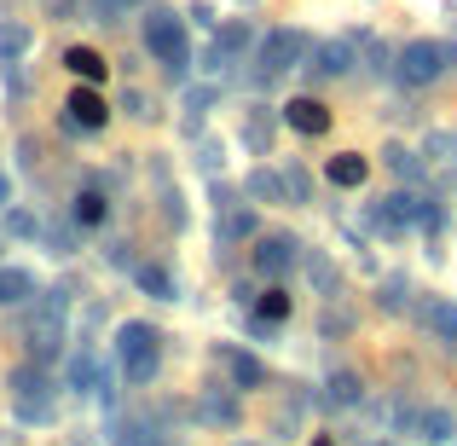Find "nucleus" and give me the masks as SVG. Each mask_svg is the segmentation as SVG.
<instances>
[{
  "mask_svg": "<svg viewBox=\"0 0 457 446\" xmlns=\"http://www.w3.org/2000/svg\"><path fill=\"white\" fill-rule=\"evenodd\" d=\"M446 64H452L446 41H405L400 58H394V76H400L405 88H435V81L446 76Z\"/></svg>",
  "mask_w": 457,
  "mask_h": 446,
  "instance_id": "obj_4",
  "label": "nucleus"
},
{
  "mask_svg": "<svg viewBox=\"0 0 457 446\" xmlns=\"http://www.w3.org/2000/svg\"><path fill=\"white\" fill-rule=\"evenodd\" d=\"M307 58H312V41H307L302 29H272V35H261V41H255V81L267 88L272 76L307 64Z\"/></svg>",
  "mask_w": 457,
  "mask_h": 446,
  "instance_id": "obj_3",
  "label": "nucleus"
},
{
  "mask_svg": "<svg viewBox=\"0 0 457 446\" xmlns=\"http://www.w3.org/2000/svg\"><path fill=\"white\" fill-rule=\"evenodd\" d=\"M64 70L76 81H87V88H99V81H104V53H93V46H70V53H64Z\"/></svg>",
  "mask_w": 457,
  "mask_h": 446,
  "instance_id": "obj_18",
  "label": "nucleus"
},
{
  "mask_svg": "<svg viewBox=\"0 0 457 446\" xmlns=\"http://www.w3.org/2000/svg\"><path fill=\"white\" fill-rule=\"evenodd\" d=\"M6 203H12V180L0 174V209H6Z\"/></svg>",
  "mask_w": 457,
  "mask_h": 446,
  "instance_id": "obj_38",
  "label": "nucleus"
},
{
  "mask_svg": "<svg viewBox=\"0 0 457 446\" xmlns=\"http://www.w3.org/2000/svg\"><path fill=\"white\" fill-rule=\"evenodd\" d=\"M330 389H336V400H359V377H353V371H336Z\"/></svg>",
  "mask_w": 457,
  "mask_h": 446,
  "instance_id": "obj_34",
  "label": "nucleus"
},
{
  "mask_svg": "<svg viewBox=\"0 0 457 446\" xmlns=\"http://www.w3.org/2000/svg\"><path fill=\"white\" fill-rule=\"evenodd\" d=\"M284 186H290V203H295V209H307V203H312V180H307V168H284Z\"/></svg>",
  "mask_w": 457,
  "mask_h": 446,
  "instance_id": "obj_27",
  "label": "nucleus"
},
{
  "mask_svg": "<svg viewBox=\"0 0 457 446\" xmlns=\"http://www.w3.org/2000/svg\"><path fill=\"white\" fill-rule=\"evenodd\" d=\"M145 53H151L174 81L191 76V41H186V23H179L174 12H162V6L145 12Z\"/></svg>",
  "mask_w": 457,
  "mask_h": 446,
  "instance_id": "obj_2",
  "label": "nucleus"
},
{
  "mask_svg": "<svg viewBox=\"0 0 457 446\" xmlns=\"http://www.w3.org/2000/svg\"><path fill=\"white\" fill-rule=\"evenodd\" d=\"M6 389H12V400H53V394H58L53 377H46V366H35V359H23V366L12 371Z\"/></svg>",
  "mask_w": 457,
  "mask_h": 446,
  "instance_id": "obj_13",
  "label": "nucleus"
},
{
  "mask_svg": "<svg viewBox=\"0 0 457 446\" xmlns=\"http://www.w3.org/2000/svg\"><path fill=\"white\" fill-rule=\"evenodd\" d=\"M388 168H394L400 180H417V174H423V163H417V151H405V146H388Z\"/></svg>",
  "mask_w": 457,
  "mask_h": 446,
  "instance_id": "obj_28",
  "label": "nucleus"
},
{
  "mask_svg": "<svg viewBox=\"0 0 457 446\" xmlns=\"http://www.w3.org/2000/svg\"><path fill=\"white\" fill-rule=\"evenodd\" d=\"M122 111L134 116V122H151V116H156V111H151V99H145L139 88H128V93H122Z\"/></svg>",
  "mask_w": 457,
  "mask_h": 446,
  "instance_id": "obj_32",
  "label": "nucleus"
},
{
  "mask_svg": "<svg viewBox=\"0 0 457 446\" xmlns=\"http://www.w3.org/2000/svg\"><path fill=\"white\" fill-rule=\"evenodd\" d=\"M64 116L76 122V134H99V128L111 122V105H104L99 88H87V81H81V88L64 99Z\"/></svg>",
  "mask_w": 457,
  "mask_h": 446,
  "instance_id": "obj_6",
  "label": "nucleus"
},
{
  "mask_svg": "<svg viewBox=\"0 0 457 446\" xmlns=\"http://www.w3.org/2000/svg\"><path fill=\"white\" fill-rule=\"evenodd\" d=\"M134 284L151 301H179V284H174V273H168L162 261H139V267H134Z\"/></svg>",
  "mask_w": 457,
  "mask_h": 446,
  "instance_id": "obj_15",
  "label": "nucleus"
},
{
  "mask_svg": "<svg viewBox=\"0 0 457 446\" xmlns=\"http://www.w3.org/2000/svg\"><path fill=\"white\" fill-rule=\"evenodd\" d=\"M417 319H423L446 348H457V301H446V296H423V301H417Z\"/></svg>",
  "mask_w": 457,
  "mask_h": 446,
  "instance_id": "obj_11",
  "label": "nucleus"
},
{
  "mask_svg": "<svg viewBox=\"0 0 457 446\" xmlns=\"http://www.w3.org/2000/svg\"><path fill=\"white\" fill-rule=\"evenodd\" d=\"M400 429L405 435H423L428 446H446L457 435V417L446 412V406H423V412H400Z\"/></svg>",
  "mask_w": 457,
  "mask_h": 446,
  "instance_id": "obj_7",
  "label": "nucleus"
},
{
  "mask_svg": "<svg viewBox=\"0 0 457 446\" xmlns=\"http://www.w3.org/2000/svg\"><path fill=\"white\" fill-rule=\"evenodd\" d=\"M261 319H267V324H284V319H290V290H284V284L261 290Z\"/></svg>",
  "mask_w": 457,
  "mask_h": 446,
  "instance_id": "obj_24",
  "label": "nucleus"
},
{
  "mask_svg": "<svg viewBox=\"0 0 457 446\" xmlns=\"http://www.w3.org/2000/svg\"><path fill=\"white\" fill-rule=\"evenodd\" d=\"M197 417H203V424H226V429H232L237 424V400H232V394H203Z\"/></svg>",
  "mask_w": 457,
  "mask_h": 446,
  "instance_id": "obj_21",
  "label": "nucleus"
},
{
  "mask_svg": "<svg viewBox=\"0 0 457 446\" xmlns=\"http://www.w3.org/2000/svg\"><path fill=\"white\" fill-rule=\"evenodd\" d=\"M70 221H76L81 232H93V226H104V221H111V198H104L99 186L76 191V203H70Z\"/></svg>",
  "mask_w": 457,
  "mask_h": 446,
  "instance_id": "obj_14",
  "label": "nucleus"
},
{
  "mask_svg": "<svg viewBox=\"0 0 457 446\" xmlns=\"http://www.w3.org/2000/svg\"><path fill=\"white\" fill-rule=\"evenodd\" d=\"M359 41H365V35L319 41V46H312V70H319V76H347V70H353V58H359Z\"/></svg>",
  "mask_w": 457,
  "mask_h": 446,
  "instance_id": "obj_10",
  "label": "nucleus"
},
{
  "mask_svg": "<svg viewBox=\"0 0 457 446\" xmlns=\"http://www.w3.org/2000/svg\"><path fill=\"white\" fill-rule=\"evenodd\" d=\"M428 151L446 156V163H457V134H428Z\"/></svg>",
  "mask_w": 457,
  "mask_h": 446,
  "instance_id": "obj_35",
  "label": "nucleus"
},
{
  "mask_svg": "<svg viewBox=\"0 0 457 446\" xmlns=\"http://www.w3.org/2000/svg\"><path fill=\"white\" fill-rule=\"evenodd\" d=\"M249 198L290 203V186H284V174H272V168H255V174H249Z\"/></svg>",
  "mask_w": 457,
  "mask_h": 446,
  "instance_id": "obj_22",
  "label": "nucleus"
},
{
  "mask_svg": "<svg viewBox=\"0 0 457 446\" xmlns=\"http://www.w3.org/2000/svg\"><path fill=\"white\" fill-rule=\"evenodd\" d=\"M29 301H35V273L0 267V307H29Z\"/></svg>",
  "mask_w": 457,
  "mask_h": 446,
  "instance_id": "obj_16",
  "label": "nucleus"
},
{
  "mask_svg": "<svg viewBox=\"0 0 457 446\" xmlns=\"http://www.w3.org/2000/svg\"><path fill=\"white\" fill-rule=\"evenodd\" d=\"M405 301H411V284H405L400 273H394V279H382V307H388V313H400Z\"/></svg>",
  "mask_w": 457,
  "mask_h": 446,
  "instance_id": "obj_30",
  "label": "nucleus"
},
{
  "mask_svg": "<svg viewBox=\"0 0 457 446\" xmlns=\"http://www.w3.org/2000/svg\"><path fill=\"white\" fill-rule=\"evenodd\" d=\"M452 23H457V12H452Z\"/></svg>",
  "mask_w": 457,
  "mask_h": 446,
  "instance_id": "obj_41",
  "label": "nucleus"
},
{
  "mask_svg": "<svg viewBox=\"0 0 457 446\" xmlns=\"http://www.w3.org/2000/svg\"><path fill=\"white\" fill-rule=\"evenodd\" d=\"M29 23H12V18H0V58H6V64H18L23 53H29Z\"/></svg>",
  "mask_w": 457,
  "mask_h": 446,
  "instance_id": "obj_19",
  "label": "nucleus"
},
{
  "mask_svg": "<svg viewBox=\"0 0 457 446\" xmlns=\"http://www.w3.org/2000/svg\"><path fill=\"white\" fill-rule=\"evenodd\" d=\"M244 146L255 151V156H267V151H272V116H267V111H255V116L244 122Z\"/></svg>",
  "mask_w": 457,
  "mask_h": 446,
  "instance_id": "obj_23",
  "label": "nucleus"
},
{
  "mask_svg": "<svg viewBox=\"0 0 457 446\" xmlns=\"http://www.w3.org/2000/svg\"><path fill=\"white\" fill-rule=\"evenodd\" d=\"M12 412H18L23 424H53L58 406H53V400H12Z\"/></svg>",
  "mask_w": 457,
  "mask_h": 446,
  "instance_id": "obj_29",
  "label": "nucleus"
},
{
  "mask_svg": "<svg viewBox=\"0 0 457 446\" xmlns=\"http://www.w3.org/2000/svg\"><path fill=\"white\" fill-rule=\"evenodd\" d=\"M249 238H261V215L255 209H226L220 221H214V244H220V249L249 244Z\"/></svg>",
  "mask_w": 457,
  "mask_h": 446,
  "instance_id": "obj_12",
  "label": "nucleus"
},
{
  "mask_svg": "<svg viewBox=\"0 0 457 446\" xmlns=\"http://www.w3.org/2000/svg\"><path fill=\"white\" fill-rule=\"evenodd\" d=\"M446 53H452V64H457V41H452V46H446Z\"/></svg>",
  "mask_w": 457,
  "mask_h": 446,
  "instance_id": "obj_39",
  "label": "nucleus"
},
{
  "mask_svg": "<svg viewBox=\"0 0 457 446\" xmlns=\"http://www.w3.org/2000/svg\"><path fill=\"white\" fill-rule=\"evenodd\" d=\"M302 267L312 273V284H319L324 296H336V284H342V279H336V267H330V261L319 256V249H312V256H307V249H302Z\"/></svg>",
  "mask_w": 457,
  "mask_h": 446,
  "instance_id": "obj_25",
  "label": "nucleus"
},
{
  "mask_svg": "<svg viewBox=\"0 0 457 446\" xmlns=\"http://www.w3.org/2000/svg\"><path fill=\"white\" fill-rule=\"evenodd\" d=\"M324 331L342 336V331H353V319H347V313H324Z\"/></svg>",
  "mask_w": 457,
  "mask_h": 446,
  "instance_id": "obj_36",
  "label": "nucleus"
},
{
  "mask_svg": "<svg viewBox=\"0 0 457 446\" xmlns=\"http://www.w3.org/2000/svg\"><path fill=\"white\" fill-rule=\"evenodd\" d=\"M116 359H122L128 389H151L156 371H162V331H156V324H145V319L116 324Z\"/></svg>",
  "mask_w": 457,
  "mask_h": 446,
  "instance_id": "obj_1",
  "label": "nucleus"
},
{
  "mask_svg": "<svg viewBox=\"0 0 457 446\" xmlns=\"http://www.w3.org/2000/svg\"><path fill=\"white\" fill-rule=\"evenodd\" d=\"M214 46H220L226 58H237V53H249V46H255V29H249L244 18H232V23H220V35H214Z\"/></svg>",
  "mask_w": 457,
  "mask_h": 446,
  "instance_id": "obj_20",
  "label": "nucleus"
},
{
  "mask_svg": "<svg viewBox=\"0 0 457 446\" xmlns=\"http://www.w3.org/2000/svg\"><path fill=\"white\" fill-rule=\"evenodd\" d=\"M365 156L359 151H342V156H330V168H324V180H330V186H342V191H353V186H365Z\"/></svg>",
  "mask_w": 457,
  "mask_h": 446,
  "instance_id": "obj_17",
  "label": "nucleus"
},
{
  "mask_svg": "<svg viewBox=\"0 0 457 446\" xmlns=\"http://www.w3.org/2000/svg\"><path fill=\"white\" fill-rule=\"evenodd\" d=\"M312 446H330V441H312Z\"/></svg>",
  "mask_w": 457,
  "mask_h": 446,
  "instance_id": "obj_40",
  "label": "nucleus"
},
{
  "mask_svg": "<svg viewBox=\"0 0 457 446\" xmlns=\"http://www.w3.org/2000/svg\"><path fill=\"white\" fill-rule=\"evenodd\" d=\"M365 53H370V76H388V70H394V58H400V53H388V46H382V41H370V35H365Z\"/></svg>",
  "mask_w": 457,
  "mask_h": 446,
  "instance_id": "obj_31",
  "label": "nucleus"
},
{
  "mask_svg": "<svg viewBox=\"0 0 457 446\" xmlns=\"http://www.w3.org/2000/svg\"><path fill=\"white\" fill-rule=\"evenodd\" d=\"M290 267H302V244H295L290 232H267V238H255V273H261V279L278 284Z\"/></svg>",
  "mask_w": 457,
  "mask_h": 446,
  "instance_id": "obj_5",
  "label": "nucleus"
},
{
  "mask_svg": "<svg viewBox=\"0 0 457 446\" xmlns=\"http://www.w3.org/2000/svg\"><path fill=\"white\" fill-rule=\"evenodd\" d=\"M46 18H76V0H46Z\"/></svg>",
  "mask_w": 457,
  "mask_h": 446,
  "instance_id": "obj_37",
  "label": "nucleus"
},
{
  "mask_svg": "<svg viewBox=\"0 0 457 446\" xmlns=\"http://www.w3.org/2000/svg\"><path fill=\"white\" fill-rule=\"evenodd\" d=\"M284 128H295V134H307V139L330 134V105L312 99V93H295V99L284 105Z\"/></svg>",
  "mask_w": 457,
  "mask_h": 446,
  "instance_id": "obj_9",
  "label": "nucleus"
},
{
  "mask_svg": "<svg viewBox=\"0 0 457 446\" xmlns=\"http://www.w3.org/2000/svg\"><path fill=\"white\" fill-rule=\"evenodd\" d=\"M6 232L12 238H41V221L29 209H18V203H6Z\"/></svg>",
  "mask_w": 457,
  "mask_h": 446,
  "instance_id": "obj_26",
  "label": "nucleus"
},
{
  "mask_svg": "<svg viewBox=\"0 0 457 446\" xmlns=\"http://www.w3.org/2000/svg\"><path fill=\"white\" fill-rule=\"evenodd\" d=\"M209 99H214L209 88H191V93H186V111H191V128L203 122V111H209Z\"/></svg>",
  "mask_w": 457,
  "mask_h": 446,
  "instance_id": "obj_33",
  "label": "nucleus"
},
{
  "mask_svg": "<svg viewBox=\"0 0 457 446\" xmlns=\"http://www.w3.org/2000/svg\"><path fill=\"white\" fill-rule=\"evenodd\" d=\"M214 359H220V371L232 377V389H237V394H255L261 383H267V366H261L255 354H244V348H232V342L214 348Z\"/></svg>",
  "mask_w": 457,
  "mask_h": 446,
  "instance_id": "obj_8",
  "label": "nucleus"
}]
</instances>
